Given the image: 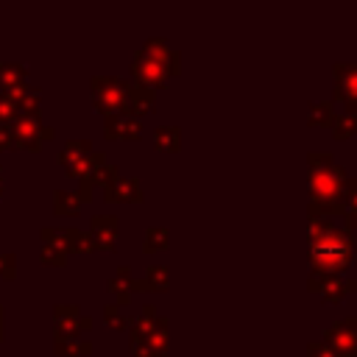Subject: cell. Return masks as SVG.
Segmentation results:
<instances>
[{
	"mask_svg": "<svg viewBox=\"0 0 357 357\" xmlns=\"http://www.w3.org/2000/svg\"><path fill=\"white\" fill-rule=\"evenodd\" d=\"M307 287H310V293H318L326 304H337V301L346 298V279L343 276H315V273H310Z\"/></svg>",
	"mask_w": 357,
	"mask_h": 357,
	"instance_id": "cell-11",
	"label": "cell"
},
{
	"mask_svg": "<svg viewBox=\"0 0 357 357\" xmlns=\"http://www.w3.org/2000/svg\"><path fill=\"white\" fill-rule=\"evenodd\" d=\"M0 276L14 279L17 276V257L14 254H0Z\"/></svg>",
	"mask_w": 357,
	"mask_h": 357,
	"instance_id": "cell-27",
	"label": "cell"
},
{
	"mask_svg": "<svg viewBox=\"0 0 357 357\" xmlns=\"http://www.w3.org/2000/svg\"><path fill=\"white\" fill-rule=\"evenodd\" d=\"M8 148H14V137L8 123H0V151H8Z\"/></svg>",
	"mask_w": 357,
	"mask_h": 357,
	"instance_id": "cell-29",
	"label": "cell"
},
{
	"mask_svg": "<svg viewBox=\"0 0 357 357\" xmlns=\"http://www.w3.org/2000/svg\"><path fill=\"white\" fill-rule=\"evenodd\" d=\"M53 349L61 357H86V354H92V343L86 337H56Z\"/></svg>",
	"mask_w": 357,
	"mask_h": 357,
	"instance_id": "cell-18",
	"label": "cell"
},
{
	"mask_svg": "<svg viewBox=\"0 0 357 357\" xmlns=\"http://www.w3.org/2000/svg\"><path fill=\"white\" fill-rule=\"evenodd\" d=\"M332 95L346 106H357V61L332 64Z\"/></svg>",
	"mask_w": 357,
	"mask_h": 357,
	"instance_id": "cell-8",
	"label": "cell"
},
{
	"mask_svg": "<svg viewBox=\"0 0 357 357\" xmlns=\"http://www.w3.org/2000/svg\"><path fill=\"white\" fill-rule=\"evenodd\" d=\"M178 73H181V53L173 50L165 36L148 39V42L137 50V56H134V61H131L134 84L148 86V89H153V92H156V86H162L167 78H173V75H178Z\"/></svg>",
	"mask_w": 357,
	"mask_h": 357,
	"instance_id": "cell-3",
	"label": "cell"
},
{
	"mask_svg": "<svg viewBox=\"0 0 357 357\" xmlns=\"http://www.w3.org/2000/svg\"><path fill=\"white\" fill-rule=\"evenodd\" d=\"M307 357H337L324 340H310L307 343Z\"/></svg>",
	"mask_w": 357,
	"mask_h": 357,
	"instance_id": "cell-28",
	"label": "cell"
},
{
	"mask_svg": "<svg viewBox=\"0 0 357 357\" xmlns=\"http://www.w3.org/2000/svg\"><path fill=\"white\" fill-rule=\"evenodd\" d=\"M86 201H92L89 190H81V187L78 190H56L53 192V212L61 218H75Z\"/></svg>",
	"mask_w": 357,
	"mask_h": 357,
	"instance_id": "cell-12",
	"label": "cell"
},
{
	"mask_svg": "<svg viewBox=\"0 0 357 357\" xmlns=\"http://www.w3.org/2000/svg\"><path fill=\"white\" fill-rule=\"evenodd\" d=\"M103 321H106L112 329H120V332L128 329V324H131V318H126L117 304H106V307H103Z\"/></svg>",
	"mask_w": 357,
	"mask_h": 357,
	"instance_id": "cell-24",
	"label": "cell"
},
{
	"mask_svg": "<svg viewBox=\"0 0 357 357\" xmlns=\"http://www.w3.org/2000/svg\"><path fill=\"white\" fill-rule=\"evenodd\" d=\"M53 324H56V337H84V332L92 329V318L81 315L75 304H56Z\"/></svg>",
	"mask_w": 357,
	"mask_h": 357,
	"instance_id": "cell-7",
	"label": "cell"
},
{
	"mask_svg": "<svg viewBox=\"0 0 357 357\" xmlns=\"http://www.w3.org/2000/svg\"><path fill=\"white\" fill-rule=\"evenodd\" d=\"M142 198L145 195L137 176H117L112 184L103 187V201L109 204H139Z\"/></svg>",
	"mask_w": 357,
	"mask_h": 357,
	"instance_id": "cell-9",
	"label": "cell"
},
{
	"mask_svg": "<svg viewBox=\"0 0 357 357\" xmlns=\"http://www.w3.org/2000/svg\"><path fill=\"white\" fill-rule=\"evenodd\" d=\"M25 86V70L20 64H0V92H14Z\"/></svg>",
	"mask_w": 357,
	"mask_h": 357,
	"instance_id": "cell-21",
	"label": "cell"
},
{
	"mask_svg": "<svg viewBox=\"0 0 357 357\" xmlns=\"http://www.w3.org/2000/svg\"><path fill=\"white\" fill-rule=\"evenodd\" d=\"M17 114H20V109H17V103L11 100V95L0 92V123H11Z\"/></svg>",
	"mask_w": 357,
	"mask_h": 357,
	"instance_id": "cell-26",
	"label": "cell"
},
{
	"mask_svg": "<svg viewBox=\"0 0 357 357\" xmlns=\"http://www.w3.org/2000/svg\"><path fill=\"white\" fill-rule=\"evenodd\" d=\"M103 137L106 139H139L142 120L131 114H109L103 117Z\"/></svg>",
	"mask_w": 357,
	"mask_h": 357,
	"instance_id": "cell-10",
	"label": "cell"
},
{
	"mask_svg": "<svg viewBox=\"0 0 357 357\" xmlns=\"http://www.w3.org/2000/svg\"><path fill=\"white\" fill-rule=\"evenodd\" d=\"M0 192H3V178H0Z\"/></svg>",
	"mask_w": 357,
	"mask_h": 357,
	"instance_id": "cell-33",
	"label": "cell"
},
{
	"mask_svg": "<svg viewBox=\"0 0 357 357\" xmlns=\"http://www.w3.org/2000/svg\"><path fill=\"white\" fill-rule=\"evenodd\" d=\"M170 284V273L167 265H148L142 279H134V293L139 290H151V293H165Z\"/></svg>",
	"mask_w": 357,
	"mask_h": 357,
	"instance_id": "cell-15",
	"label": "cell"
},
{
	"mask_svg": "<svg viewBox=\"0 0 357 357\" xmlns=\"http://www.w3.org/2000/svg\"><path fill=\"white\" fill-rule=\"evenodd\" d=\"M0 340H3V307H0Z\"/></svg>",
	"mask_w": 357,
	"mask_h": 357,
	"instance_id": "cell-32",
	"label": "cell"
},
{
	"mask_svg": "<svg viewBox=\"0 0 357 357\" xmlns=\"http://www.w3.org/2000/svg\"><path fill=\"white\" fill-rule=\"evenodd\" d=\"M170 245V231L165 226H148L145 229V240H142V251L153 254V251H165Z\"/></svg>",
	"mask_w": 357,
	"mask_h": 357,
	"instance_id": "cell-20",
	"label": "cell"
},
{
	"mask_svg": "<svg viewBox=\"0 0 357 357\" xmlns=\"http://www.w3.org/2000/svg\"><path fill=\"white\" fill-rule=\"evenodd\" d=\"M131 354H134V357H167V354L153 351V349H131Z\"/></svg>",
	"mask_w": 357,
	"mask_h": 357,
	"instance_id": "cell-30",
	"label": "cell"
},
{
	"mask_svg": "<svg viewBox=\"0 0 357 357\" xmlns=\"http://www.w3.org/2000/svg\"><path fill=\"white\" fill-rule=\"evenodd\" d=\"M346 293H357V276L354 279H346Z\"/></svg>",
	"mask_w": 357,
	"mask_h": 357,
	"instance_id": "cell-31",
	"label": "cell"
},
{
	"mask_svg": "<svg viewBox=\"0 0 357 357\" xmlns=\"http://www.w3.org/2000/svg\"><path fill=\"white\" fill-rule=\"evenodd\" d=\"M61 243H64V251L67 254H89V251H98L92 234L89 231H81L75 226L61 229Z\"/></svg>",
	"mask_w": 357,
	"mask_h": 357,
	"instance_id": "cell-16",
	"label": "cell"
},
{
	"mask_svg": "<svg viewBox=\"0 0 357 357\" xmlns=\"http://www.w3.org/2000/svg\"><path fill=\"white\" fill-rule=\"evenodd\" d=\"M153 148L165 151V153H176L181 148V128L178 126H156L153 131Z\"/></svg>",
	"mask_w": 357,
	"mask_h": 357,
	"instance_id": "cell-17",
	"label": "cell"
},
{
	"mask_svg": "<svg viewBox=\"0 0 357 357\" xmlns=\"http://www.w3.org/2000/svg\"><path fill=\"white\" fill-rule=\"evenodd\" d=\"M307 187H310V204H307V215L310 220L315 218H332L346 212V190H349V173L343 170V165L335 162V156L329 151H310L307 153Z\"/></svg>",
	"mask_w": 357,
	"mask_h": 357,
	"instance_id": "cell-2",
	"label": "cell"
},
{
	"mask_svg": "<svg viewBox=\"0 0 357 357\" xmlns=\"http://www.w3.org/2000/svg\"><path fill=\"white\" fill-rule=\"evenodd\" d=\"M106 287L114 296V304L117 307H126L131 301V296H134V273H131V268L128 265H120L117 273L106 282Z\"/></svg>",
	"mask_w": 357,
	"mask_h": 357,
	"instance_id": "cell-14",
	"label": "cell"
},
{
	"mask_svg": "<svg viewBox=\"0 0 357 357\" xmlns=\"http://www.w3.org/2000/svg\"><path fill=\"white\" fill-rule=\"evenodd\" d=\"M335 117V103L332 100H315L310 103V114H307V123L310 126H329Z\"/></svg>",
	"mask_w": 357,
	"mask_h": 357,
	"instance_id": "cell-22",
	"label": "cell"
},
{
	"mask_svg": "<svg viewBox=\"0 0 357 357\" xmlns=\"http://www.w3.org/2000/svg\"><path fill=\"white\" fill-rule=\"evenodd\" d=\"M117 231H120V220L117 215H92V240L98 248L103 251H114L117 243Z\"/></svg>",
	"mask_w": 357,
	"mask_h": 357,
	"instance_id": "cell-13",
	"label": "cell"
},
{
	"mask_svg": "<svg viewBox=\"0 0 357 357\" xmlns=\"http://www.w3.org/2000/svg\"><path fill=\"white\" fill-rule=\"evenodd\" d=\"M321 340L337 354V357H357V318H340L329 324L321 335Z\"/></svg>",
	"mask_w": 357,
	"mask_h": 357,
	"instance_id": "cell-6",
	"label": "cell"
},
{
	"mask_svg": "<svg viewBox=\"0 0 357 357\" xmlns=\"http://www.w3.org/2000/svg\"><path fill=\"white\" fill-rule=\"evenodd\" d=\"M8 128H11V137H14V145L28 148V151H39L42 139H53V128L42 126L39 114H17L8 123Z\"/></svg>",
	"mask_w": 357,
	"mask_h": 357,
	"instance_id": "cell-5",
	"label": "cell"
},
{
	"mask_svg": "<svg viewBox=\"0 0 357 357\" xmlns=\"http://www.w3.org/2000/svg\"><path fill=\"white\" fill-rule=\"evenodd\" d=\"M329 128H332V137L337 139V142H343V139H351L354 134H357V117L351 114V112H337L335 117H332V123H329Z\"/></svg>",
	"mask_w": 357,
	"mask_h": 357,
	"instance_id": "cell-19",
	"label": "cell"
},
{
	"mask_svg": "<svg viewBox=\"0 0 357 357\" xmlns=\"http://www.w3.org/2000/svg\"><path fill=\"white\" fill-rule=\"evenodd\" d=\"M354 181H357V178H354Z\"/></svg>",
	"mask_w": 357,
	"mask_h": 357,
	"instance_id": "cell-34",
	"label": "cell"
},
{
	"mask_svg": "<svg viewBox=\"0 0 357 357\" xmlns=\"http://www.w3.org/2000/svg\"><path fill=\"white\" fill-rule=\"evenodd\" d=\"M39 257H42L45 265H64L67 262V251L61 245H53V243H45Z\"/></svg>",
	"mask_w": 357,
	"mask_h": 357,
	"instance_id": "cell-25",
	"label": "cell"
},
{
	"mask_svg": "<svg viewBox=\"0 0 357 357\" xmlns=\"http://www.w3.org/2000/svg\"><path fill=\"white\" fill-rule=\"evenodd\" d=\"M343 229L354 231L357 229V181L351 178L349 181V190H346V212H343Z\"/></svg>",
	"mask_w": 357,
	"mask_h": 357,
	"instance_id": "cell-23",
	"label": "cell"
},
{
	"mask_svg": "<svg viewBox=\"0 0 357 357\" xmlns=\"http://www.w3.org/2000/svg\"><path fill=\"white\" fill-rule=\"evenodd\" d=\"M131 81L117 75H92V106L109 117V114H128V98H131Z\"/></svg>",
	"mask_w": 357,
	"mask_h": 357,
	"instance_id": "cell-4",
	"label": "cell"
},
{
	"mask_svg": "<svg viewBox=\"0 0 357 357\" xmlns=\"http://www.w3.org/2000/svg\"><path fill=\"white\" fill-rule=\"evenodd\" d=\"M307 257L310 273L315 276H340L346 268L357 262V237L354 231L337 226L335 220L315 218L307 229Z\"/></svg>",
	"mask_w": 357,
	"mask_h": 357,
	"instance_id": "cell-1",
	"label": "cell"
}]
</instances>
